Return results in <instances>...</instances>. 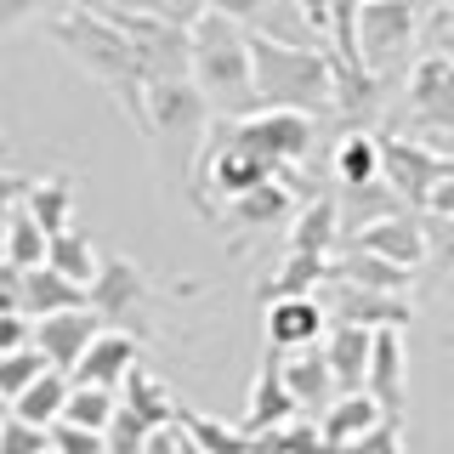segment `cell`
Listing matches in <instances>:
<instances>
[{"label":"cell","mask_w":454,"mask_h":454,"mask_svg":"<svg viewBox=\"0 0 454 454\" xmlns=\"http://www.w3.org/2000/svg\"><path fill=\"white\" fill-rule=\"evenodd\" d=\"M188 80L205 97L210 120H250L255 114V74H250V35L222 12H199L188 28Z\"/></svg>","instance_id":"6da1fadb"},{"label":"cell","mask_w":454,"mask_h":454,"mask_svg":"<svg viewBox=\"0 0 454 454\" xmlns=\"http://www.w3.org/2000/svg\"><path fill=\"white\" fill-rule=\"evenodd\" d=\"M250 74L255 108H290L312 120L335 108V63L324 46H284V40L250 35Z\"/></svg>","instance_id":"7a4b0ae2"},{"label":"cell","mask_w":454,"mask_h":454,"mask_svg":"<svg viewBox=\"0 0 454 454\" xmlns=\"http://www.w3.org/2000/svg\"><path fill=\"white\" fill-rule=\"evenodd\" d=\"M51 40L74 57L97 85H108V91L120 97V108L142 125V91H148V80H142L137 46L125 40L120 23L103 18V12H91V6H74V12H63V18L51 23Z\"/></svg>","instance_id":"3957f363"},{"label":"cell","mask_w":454,"mask_h":454,"mask_svg":"<svg viewBox=\"0 0 454 454\" xmlns=\"http://www.w3.org/2000/svg\"><path fill=\"white\" fill-rule=\"evenodd\" d=\"M420 46V12L415 0H358V68L387 85L403 74Z\"/></svg>","instance_id":"277c9868"},{"label":"cell","mask_w":454,"mask_h":454,"mask_svg":"<svg viewBox=\"0 0 454 454\" xmlns=\"http://www.w3.org/2000/svg\"><path fill=\"white\" fill-rule=\"evenodd\" d=\"M397 137H454V51H426L409 63L403 108H397Z\"/></svg>","instance_id":"5b68a950"},{"label":"cell","mask_w":454,"mask_h":454,"mask_svg":"<svg viewBox=\"0 0 454 454\" xmlns=\"http://www.w3.org/2000/svg\"><path fill=\"white\" fill-rule=\"evenodd\" d=\"M454 176V153H437L432 142H415V137H397V131H380V182L397 193L403 210H420L432 205L437 182Z\"/></svg>","instance_id":"8992f818"},{"label":"cell","mask_w":454,"mask_h":454,"mask_svg":"<svg viewBox=\"0 0 454 454\" xmlns=\"http://www.w3.org/2000/svg\"><path fill=\"white\" fill-rule=\"evenodd\" d=\"M233 137L245 142L255 160H267L278 176L301 170L312 160V142H318V120L312 114H290V108H255L250 120H227Z\"/></svg>","instance_id":"52a82bcc"},{"label":"cell","mask_w":454,"mask_h":454,"mask_svg":"<svg viewBox=\"0 0 454 454\" xmlns=\"http://www.w3.org/2000/svg\"><path fill=\"white\" fill-rule=\"evenodd\" d=\"M153 290L148 278H142V267L131 255H103V267H97L91 290H85V307L103 318V330H125L142 340V312H148Z\"/></svg>","instance_id":"ba28073f"},{"label":"cell","mask_w":454,"mask_h":454,"mask_svg":"<svg viewBox=\"0 0 454 454\" xmlns=\"http://www.w3.org/2000/svg\"><path fill=\"white\" fill-rule=\"evenodd\" d=\"M97 12V6H91ZM103 18H114L125 28V40L137 46V68L142 80H188V28L176 23H160V18H137V12H103Z\"/></svg>","instance_id":"9c48e42d"},{"label":"cell","mask_w":454,"mask_h":454,"mask_svg":"<svg viewBox=\"0 0 454 454\" xmlns=\"http://www.w3.org/2000/svg\"><path fill=\"white\" fill-rule=\"evenodd\" d=\"M318 307H324V318H330V324H358V330H409V324H415L409 295L364 290V284H340L335 273L318 290Z\"/></svg>","instance_id":"30bf717a"},{"label":"cell","mask_w":454,"mask_h":454,"mask_svg":"<svg viewBox=\"0 0 454 454\" xmlns=\"http://www.w3.org/2000/svg\"><path fill=\"white\" fill-rule=\"evenodd\" d=\"M142 131L148 137H188L199 148L210 131V108L193 91V80H153L142 91Z\"/></svg>","instance_id":"8fae6325"},{"label":"cell","mask_w":454,"mask_h":454,"mask_svg":"<svg viewBox=\"0 0 454 454\" xmlns=\"http://www.w3.org/2000/svg\"><path fill=\"white\" fill-rule=\"evenodd\" d=\"M210 12L233 18L245 35L284 40V46H324V35L307 23L301 0H210Z\"/></svg>","instance_id":"7c38bea8"},{"label":"cell","mask_w":454,"mask_h":454,"mask_svg":"<svg viewBox=\"0 0 454 454\" xmlns=\"http://www.w3.org/2000/svg\"><path fill=\"white\" fill-rule=\"evenodd\" d=\"M295 210H301V193L290 188V176H273V182H262V188H250V193H239V199H222L216 205V222H222V233H250V227H278V222H290Z\"/></svg>","instance_id":"4fadbf2b"},{"label":"cell","mask_w":454,"mask_h":454,"mask_svg":"<svg viewBox=\"0 0 454 454\" xmlns=\"http://www.w3.org/2000/svg\"><path fill=\"white\" fill-rule=\"evenodd\" d=\"M262 330H267L273 352H301V347H318L330 335V318H324L318 295H284V301L262 307Z\"/></svg>","instance_id":"5bb4252c"},{"label":"cell","mask_w":454,"mask_h":454,"mask_svg":"<svg viewBox=\"0 0 454 454\" xmlns=\"http://www.w3.org/2000/svg\"><path fill=\"white\" fill-rule=\"evenodd\" d=\"M103 335V318H97L91 307H68V312H51V318L35 324V352L46 358L51 369H74L85 358V347Z\"/></svg>","instance_id":"9a60e30c"},{"label":"cell","mask_w":454,"mask_h":454,"mask_svg":"<svg viewBox=\"0 0 454 454\" xmlns=\"http://www.w3.org/2000/svg\"><path fill=\"white\" fill-rule=\"evenodd\" d=\"M364 392L375 397L392 420H403V403H409V347H403V330H375Z\"/></svg>","instance_id":"2e32d148"},{"label":"cell","mask_w":454,"mask_h":454,"mask_svg":"<svg viewBox=\"0 0 454 454\" xmlns=\"http://www.w3.org/2000/svg\"><path fill=\"white\" fill-rule=\"evenodd\" d=\"M347 245H358V250H369V255H380V262L403 267V273H420V267H426V227H420L415 210H397V216L375 222V227H364V233H352Z\"/></svg>","instance_id":"e0dca14e"},{"label":"cell","mask_w":454,"mask_h":454,"mask_svg":"<svg viewBox=\"0 0 454 454\" xmlns=\"http://www.w3.org/2000/svg\"><path fill=\"white\" fill-rule=\"evenodd\" d=\"M273 358H278V375H284V387H290V397H295V409H301V415L318 420L324 409H330L335 397H340L335 375H330V364H324V347L273 352Z\"/></svg>","instance_id":"ac0fdd59"},{"label":"cell","mask_w":454,"mask_h":454,"mask_svg":"<svg viewBox=\"0 0 454 454\" xmlns=\"http://www.w3.org/2000/svg\"><path fill=\"white\" fill-rule=\"evenodd\" d=\"M137 358H142V340L137 335L103 330L91 347H85V358L68 369V380H74V387H108V392H120V380L137 369Z\"/></svg>","instance_id":"d6986e66"},{"label":"cell","mask_w":454,"mask_h":454,"mask_svg":"<svg viewBox=\"0 0 454 454\" xmlns=\"http://www.w3.org/2000/svg\"><path fill=\"white\" fill-rule=\"evenodd\" d=\"M380 420H392L387 409L375 403L369 392H340L330 409L318 415V437H324V454H340L347 443H358V437H369Z\"/></svg>","instance_id":"ffe728a7"},{"label":"cell","mask_w":454,"mask_h":454,"mask_svg":"<svg viewBox=\"0 0 454 454\" xmlns=\"http://www.w3.org/2000/svg\"><path fill=\"white\" fill-rule=\"evenodd\" d=\"M290 250L335 262V250H340V205H335V193H312L290 216Z\"/></svg>","instance_id":"44dd1931"},{"label":"cell","mask_w":454,"mask_h":454,"mask_svg":"<svg viewBox=\"0 0 454 454\" xmlns=\"http://www.w3.org/2000/svg\"><path fill=\"white\" fill-rule=\"evenodd\" d=\"M318 347H324V364H330L335 387H340V392H364L375 330H358V324H330V335H324Z\"/></svg>","instance_id":"7402d4cb"},{"label":"cell","mask_w":454,"mask_h":454,"mask_svg":"<svg viewBox=\"0 0 454 454\" xmlns=\"http://www.w3.org/2000/svg\"><path fill=\"white\" fill-rule=\"evenodd\" d=\"M120 409H131V415L148 426V432H165V426H176V397H170V387L153 369H131V375L120 380Z\"/></svg>","instance_id":"603a6c76"},{"label":"cell","mask_w":454,"mask_h":454,"mask_svg":"<svg viewBox=\"0 0 454 454\" xmlns=\"http://www.w3.org/2000/svg\"><path fill=\"white\" fill-rule=\"evenodd\" d=\"M301 409H295V397H290V387H284V375H278V358L255 375V392H250V415L239 420V432L245 437H255V432H273V426H284V420H295Z\"/></svg>","instance_id":"cb8c5ba5"},{"label":"cell","mask_w":454,"mask_h":454,"mask_svg":"<svg viewBox=\"0 0 454 454\" xmlns=\"http://www.w3.org/2000/svg\"><path fill=\"white\" fill-rule=\"evenodd\" d=\"M68 307H85V290L68 278H57L51 267H35V273H23V290H18V312L28 324L51 318V312H68Z\"/></svg>","instance_id":"d4e9b609"},{"label":"cell","mask_w":454,"mask_h":454,"mask_svg":"<svg viewBox=\"0 0 454 454\" xmlns=\"http://www.w3.org/2000/svg\"><path fill=\"white\" fill-rule=\"evenodd\" d=\"M335 278L340 284H364V290H387V295H409V284H415V273H403V267L380 262V255H369L358 245L335 250Z\"/></svg>","instance_id":"484cf974"},{"label":"cell","mask_w":454,"mask_h":454,"mask_svg":"<svg viewBox=\"0 0 454 454\" xmlns=\"http://www.w3.org/2000/svg\"><path fill=\"white\" fill-rule=\"evenodd\" d=\"M23 210L40 222V233H46V239L68 233V227H74V176H40V182H28Z\"/></svg>","instance_id":"4316f807"},{"label":"cell","mask_w":454,"mask_h":454,"mask_svg":"<svg viewBox=\"0 0 454 454\" xmlns=\"http://www.w3.org/2000/svg\"><path fill=\"white\" fill-rule=\"evenodd\" d=\"M335 205H340V233H347V239L403 210V205H397V193L387 188V182H364V188H340V193H335Z\"/></svg>","instance_id":"83f0119b"},{"label":"cell","mask_w":454,"mask_h":454,"mask_svg":"<svg viewBox=\"0 0 454 454\" xmlns=\"http://www.w3.org/2000/svg\"><path fill=\"white\" fill-rule=\"evenodd\" d=\"M335 262H324V255H301V250H284V262L273 267V278H267V301H284V295H318L324 284H330Z\"/></svg>","instance_id":"f1b7e54d"},{"label":"cell","mask_w":454,"mask_h":454,"mask_svg":"<svg viewBox=\"0 0 454 454\" xmlns=\"http://www.w3.org/2000/svg\"><path fill=\"white\" fill-rule=\"evenodd\" d=\"M68 392H74V380H68L63 369H46V375H40L35 387H28L18 403H12V420H28V426H40V432H51V426L63 420Z\"/></svg>","instance_id":"f546056e"},{"label":"cell","mask_w":454,"mask_h":454,"mask_svg":"<svg viewBox=\"0 0 454 454\" xmlns=\"http://www.w3.org/2000/svg\"><path fill=\"white\" fill-rule=\"evenodd\" d=\"M46 267L57 278H68V284H80V290H91V278H97V267H103V255H97V245L80 233V227H68V233H57L51 245H46Z\"/></svg>","instance_id":"4dcf8cb0"},{"label":"cell","mask_w":454,"mask_h":454,"mask_svg":"<svg viewBox=\"0 0 454 454\" xmlns=\"http://www.w3.org/2000/svg\"><path fill=\"white\" fill-rule=\"evenodd\" d=\"M335 182H340V188L380 182V137L375 131H347L335 142Z\"/></svg>","instance_id":"1f68e13d"},{"label":"cell","mask_w":454,"mask_h":454,"mask_svg":"<svg viewBox=\"0 0 454 454\" xmlns=\"http://www.w3.org/2000/svg\"><path fill=\"white\" fill-rule=\"evenodd\" d=\"M46 245H51V239L40 233V222L18 205V210L6 216V267H18V273H35V267H46Z\"/></svg>","instance_id":"d6a6232c"},{"label":"cell","mask_w":454,"mask_h":454,"mask_svg":"<svg viewBox=\"0 0 454 454\" xmlns=\"http://www.w3.org/2000/svg\"><path fill=\"white\" fill-rule=\"evenodd\" d=\"M176 420H182V437H188L199 454H250V437L239 432V426H227V420L188 415V409H176Z\"/></svg>","instance_id":"836d02e7"},{"label":"cell","mask_w":454,"mask_h":454,"mask_svg":"<svg viewBox=\"0 0 454 454\" xmlns=\"http://www.w3.org/2000/svg\"><path fill=\"white\" fill-rule=\"evenodd\" d=\"M250 454H324L318 420H312V415H295V420L273 426V432H255L250 437Z\"/></svg>","instance_id":"e575fe53"},{"label":"cell","mask_w":454,"mask_h":454,"mask_svg":"<svg viewBox=\"0 0 454 454\" xmlns=\"http://www.w3.org/2000/svg\"><path fill=\"white\" fill-rule=\"evenodd\" d=\"M114 415H120V392H108V387H74L63 403V420L85 426V432H108Z\"/></svg>","instance_id":"d590c367"},{"label":"cell","mask_w":454,"mask_h":454,"mask_svg":"<svg viewBox=\"0 0 454 454\" xmlns=\"http://www.w3.org/2000/svg\"><path fill=\"white\" fill-rule=\"evenodd\" d=\"M85 6H97V12H137V18H160V23H176V28H193L210 0H85Z\"/></svg>","instance_id":"8d00e7d4"},{"label":"cell","mask_w":454,"mask_h":454,"mask_svg":"<svg viewBox=\"0 0 454 454\" xmlns=\"http://www.w3.org/2000/svg\"><path fill=\"white\" fill-rule=\"evenodd\" d=\"M46 358H40L35 347H23V352H6V358H0V403H6V415H12V403H18V397L35 387L40 375H46Z\"/></svg>","instance_id":"74e56055"},{"label":"cell","mask_w":454,"mask_h":454,"mask_svg":"<svg viewBox=\"0 0 454 454\" xmlns=\"http://www.w3.org/2000/svg\"><path fill=\"white\" fill-rule=\"evenodd\" d=\"M85 6V0H0V40L12 35V28H23V23H35V18H63V12H74Z\"/></svg>","instance_id":"f35d334b"},{"label":"cell","mask_w":454,"mask_h":454,"mask_svg":"<svg viewBox=\"0 0 454 454\" xmlns=\"http://www.w3.org/2000/svg\"><path fill=\"white\" fill-rule=\"evenodd\" d=\"M426 227V267L454 278V216H420Z\"/></svg>","instance_id":"ab89813d"},{"label":"cell","mask_w":454,"mask_h":454,"mask_svg":"<svg viewBox=\"0 0 454 454\" xmlns=\"http://www.w3.org/2000/svg\"><path fill=\"white\" fill-rule=\"evenodd\" d=\"M148 426H142L131 409H120V415H114V426L103 432V443H108V454H148Z\"/></svg>","instance_id":"60d3db41"},{"label":"cell","mask_w":454,"mask_h":454,"mask_svg":"<svg viewBox=\"0 0 454 454\" xmlns=\"http://www.w3.org/2000/svg\"><path fill=\"white\" fill-rule=\"evenodd\" d=\"M51 449V432H40V426L28 420H0V454H46Z\"/></svg>","instance_id":"b9f144b4"},{"label":"cell","mask_w":454,"mask_h":454,"mask_svg":"<svg viewBox=\"0 0 454 454\" xmlns=\"http://www.w3.org/2000/svg\"><path fill=\"white\" fill-rule=\"evenodd\" d=\"M51 454H108V443H103V432H85V426L57 420L51 426Z\"/></svg>","instance_id":"7bdbcfd3"},{"label":"cell","mask_w":454,"mask_h":454,"mask_svg":"<svg viewBox=\"0 0 454 454\" xmlns=\"http://www.w3.org/2000/svg\"><path fill=\"white\" fill-rule=\"evenodd\" d=\"M340 454H403V437H397V420H380L369 437H358V443H347Z\"/></svg>","instance_id":"ee69618b"},{"label":"cell","mask_w":454,"mask_h":454,"mask_svg":"<svg viewBox=\"0 0 454 454\" xmlns=\"http://www.w3.org/2000/svg\"><path fill=\"white\" fill-rule=\"evenodd\" d=\"M23 347H35V324H28L23 312H0V358H6V352H23Z\"/></svg>","instance_id":"f6af8a7d"},{"label":"cell","mask_w":454,"mask_h":454,"mask_svg":"<svg viewBox=\"0 0 454 454\" xmlns=\"http://www.w3.org/2000/svg\"><path fill=\"white\" fill-rule=\"evenodd\" d=\"M23 193H28V176H6V170H0V216H12V210L23 205Z\"/></svg>","instance_id":"bcb514c9"},{"label":"cell","mask_w":454,"mask_h":454,"mask_svg":"<svg viewBox=\"0 0 454 454\" xmlns=\"http://www.w3.org/2000/svg\"><path fill=\"white\" fill-rule=\"evenodd\" d=\"M420 216H454V176L437 182V193H432V205L420 210Z\"/></svg>","instance_id":"7dc6e473"},{"label":"cell","mask_w":454,"mask_h":454,"mask_svg":"<svg viewBox=\"0 0 454 454\" xmlns=\"http://www.w3.org/2000/svg\"><path fill=\"white\" fill-rule=\"evenodd\" d=\"M420 18H443V12H454V0H415Z\"/></svg>","instance_id":"c3c4849f"},{"label":"cell","mask_w":454,"mask_h":454,"mask_svg":"<svg viewBox=\"0 0 454 454\" xmlns=\"http://www.w3.org/2000/svg\"><path fill=\"white\" fill-rule=\"evenodd\" d=\"M0 267H6V216H0Z\"/></svg>","instance_id":"681fc988"},{"label":"cell","mask_w":454,"mask_h":454,"mask_svg":"<svg viewBox=\"0 0 454 454\" xmlns=\"http://www.w3.org/2000/svg\"><path fill=\"white\" fill-rule=\"evenodd\" d=\"M46 454H51V449H46Z\"/></svg>","instance_id":"f907efd6"}]
</instances>
